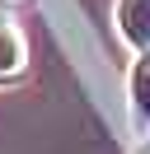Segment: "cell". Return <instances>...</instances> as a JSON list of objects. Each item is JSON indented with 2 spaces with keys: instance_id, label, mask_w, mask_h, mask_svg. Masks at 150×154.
Listing matches in <instances>:
<instances>
[{
  "instance_id": "6da1fadb",
  "label": "cell",
  "mask_w": 150,
  "mask_h": 154,
  "mask_svg": "<svg viewBox=\"0 0 150 154\" xmlns=\"http://www.w3.org/2000/svg\"><path fill=\"white\" fill-rule=\"evenodd\" d=\"M117 33L131 51H150V0H117Z\"/></svg>"
},
{
  "instance_id": "7a4b0ae2",
  "label": "cell",
  "mask_w": 150,
  "mask_h": 154,
  "mask_svg": "<svg viewBox=\"0 0 150 154\" xmlns=\"http://www.w3.org/2000/svg\"><path fill=\"white\" fill-rule=\"evenodd\" d=\"M127 103H131V126H150V51H136V66L127 75Z\"/></svg>"
},
{
  "instance_id": "3957f363",
  "label": "cell",
  "mask_w": 150,
  "mask_h": 154,
  "mask_svg": "<svg viewBox=\"0 0 150 154\" xmlns=\"http://www.w3.org/2000/svg\"><path fill=\"white\" fill-rule=\"evenodd\" d=\"M28 70V42L9 14H0V79H19Z\"/></svg>"
},
{
  "instance_id": "277c9868",
  "label": "cell",
  "mask_w": 150,
  "mask_h": 154,
  "mask_svg": "<svg viewBox=\"0 0 150 154\" xmlns=\"http://www.w3.org/2000/svg\"><path fill=\"white\" fill-rule=\"evenodd\" d=\"M0 14H5V10H0Z\"/></svg>"
}]
</instances>
